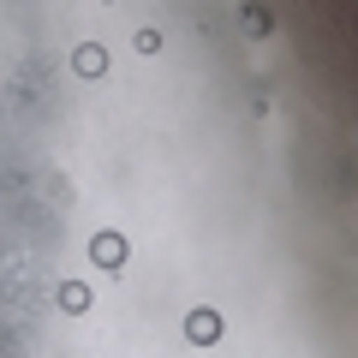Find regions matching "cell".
Here are the masks:
<instances>
[{"mask_svg":"<svg viewBox=\"0 0 358 358\" xmlns=\"http://www.w3.org/2000/svg\"><path fill=\"white\" fill-rule=\"evenodd\" d=\"M90 263L102 268V275H120V268H126V239H120V233H96V239H90Z\"/></svg>","mask_w":358,"mask_h":358,"instance_id":"6da1fadb","label":"cell"},{"mask_svg":"<svg viewBox=\"0 0 358 358\" xmlns=\"http://www.w3.org/2000/svg\"><path fill=\"white\" fill-rule=\"evenodd\" d=\"M185 341H192V346H215V341H221V310L197 305L192 317H185Z\"/></svg>","mask_w":358,"mask_h":358,"instance_id":"7a4b0ae2","label":"cell"},{"mask_svg":"<svg viewBox=\"0 0 358 358\" xmlns=\"http://www.w3.org/2000/svg\"><path fill=\"white\" fill-rule=\"evenodd\" d=\"M72 72L78 78H102L108 72V48H102V42H78V48H72Z\"/></svg>","mask_w":358,"mask_h":358,"instance_id":"3957f363","label":"cell"},{"mask_svg":"<svg viewBox=\"0 0 358 358\" xmlns=\"http://www.w3.org/2000/svg\"><path fill=\"white\" fill-rule=\"evenodd\" d=\"M60 310H66V317H84V310H90V287L84 281H66L60 287Z\"/></svg>","mask_w":358,"mask_h":358,"instance_id":"277c9868","label":"cell"},{"mask_svg":"<svg viewBox=\"0 0 358 358\" xmlns=\"http://www.w3.org/2000/svg\"><path fill=\"white\" fill-rule=\"evenodd\" d=\"M131 48H138V54H162V30H150V24H143L138 36H131Z\"/></svg>","mask_w":358,"mask_h":358,"instance_id":"5b68a950","label":"cell"},{"mask_svg":"<svg viewBox=\"0 0 358 358\" xmlns=\"http://www.w3.org/2000/svg\"><path fill=\"white\" fill-rule=\"evenodd\" d=\"M245 30H251V36H268V13L263 6H245Z\"/></svg>","mask_w":358,"mask_h":358,"instance_id":"8992f818","label":"cell"}]
</instances>
